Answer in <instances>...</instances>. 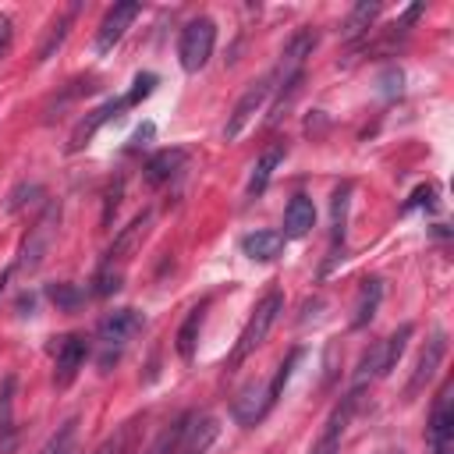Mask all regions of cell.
<instances>
[{
	"label": "cell",
	"instance_id": "1",
	"mask_svg": "<svg viewBox=\"0 0 454 454\" xmlns=\"http://www.w3.org/2000/svg\"><path fill=\"white\" fill-rule=\"evenodd\" d=\"M142 326H145V319H142L138 309H114L110 316H103L99 326H96V340H99V351H103L99 365L110 369V362H117V355L142 333Z\"/></svg>",
	"mask_w": 454,
	"mask_h": 454
},
{
	"label": "cell",
	"instance_id": "2",
	"mask_svg": "<svg viewBox=\"0 0 454 454\" xmlns=\"http://www.w3.org/2000/svg\"><path fill=\"white\" fill-rule=\"evenodd\" d=\"M280 312H284V294L280 291H266L262 301L252 309V316H248V323H245V330H241V337H238V344L231 351V362H227L231 369H238L270 337V330H273V323H277Z\"/></svg>",
	"mask_w": 454,
	"mask_h": 454
},
{
	"label": "cell",
	"instance_id": "3",
	"mask_svg": "<svg viewBox=\"0 0 454 454\" xmlns=\"http://www.w3.org/2000/svg\"><path fill=\"white\" fill-rule=\"evenodd\" d=\"M411 323H401L390 337H383V340H376L365 355H362V362H358V372H355V390H362L369 380H380V376H387L397 362H401V355H404V348H408V340H411Z\"/></svg>",
	"mask_w": 454,
	"mask_h": 454
},
{
	"label": "cell",
	"instance_id": "4",
	"mask_svg": "<svg viewBox=\"0 0 454 454\" xmlns=\"http://www.w3.org/2000/svg\"><path fill=\"white\" fill-rule=\"evenodd\" d=\"M213 46H216V25H213V18H192V21L181 28V39H177L181 67H184L188 74L202 71L206 60L213 57Z\"/></svg>",
	"mask_w": 454,
	"mask_h": 454
},
{
	"label": "cell",
	"instance_id": "5",
	"mask_svg": "<svg viewBox=\"0 0 454 454\" xmlns=\"http://www.w3.org/2000/svg\"><path fill=\"white\" fill-rule=\"evenodd\" d=\"M273 82H277V74L270 71V74H262L259 82H252V85L241 92V99L234 103V110H231V117H227V128H223V138H227V142H234V138L245 131V124H248L262 106H266L270 92L277 89Z\"/></svg>",
	"mask_w": 454,
	"mask_h": 454
},
{
	"label": "cell",
	"instance_id": "6",
	"mask_svg": "<svg viewBox=\"0 0 454 454\" xmlns=\"http://www.w3.org/2000/svg\"><path fill=\"white\" fill-rule=\"evenodd\" d=\"M450 390L454 387L447 383L429 411V426H426L429 454H454V397H450Z\"/></svg>",
	"mask_w": 454,
	"mask_h": 454
},
{
	"label": "cell",
	"instance_id": "7",
	"mask_svg": "<svg viewBox=\"0 0 454 454\" xmlns=\"http://www.w3.org/2000/svg\"><path fill=\"white\" fill-rule=\"evenodd\" d=\"M443 355H447V333L436 330V333L426 340V348H422V355H419V362H415V369H411V380H408V387H404V397H408V401L419 397V394L433 383V376H436Z\"/></svg>",
	"mask_w": 454,
	"mask_h": 454
},
{
	"label": "cell",
	"instance_id": "8",
	"mask_svg": "<svg viewBox=\"0 0 454 454\" xmlns=\"http://www.w3.org/2000/svg\"><path fill=\"white\" fill-rule=\"evenodd\" d=\"M142 14V4H114L106 14H103V21H99V28H96V53H110L121 39H124V32L131 28V21Z\"/></svg>",
	"mask_w": 454,
	"mask_h": 454
},
{
	"label": "cell",
	"instance_id": "9",
	"mask_svg": "<svg viewBox=\"0 0 454 454\" xmlns=\"http://www.w3.org/2000/svg\"><path fill=\"white\" fill-rule=\"evenodd\" d=\"M216 436H220V422L213 415L188 411L184 415V433H181V440H177V447L170 454H206Z\"/></svg>",
	"mask_w": 454,
	"mask_h": 454
},
{
	"label": "cell",
	"instance_id": "10",
	"mask_svg": "<svg viewBox=\"0 0 454 454\" xmlns=\"http://www.w3.org/2000/svg\"><path fill=\"white\" fill-rule=\"evenodd\" d=\"M85 355H89L85 337L67 333V337L57 344V358H53V383H57V387H67V383L78 376V369H82Z\"/></svg>",
	"mask_w": 454,
	"mask_h": 454
},
{
	"label": "cell",
	"instance_id": "11",
	"mask_svg": "<svg viewBox=\"0 0 454 454\" xmlns=\"http://www.w3.org/2000/svg\"><path fill=\"white\" fill-rule=\"evenodd\" d=\"M270 408H273V404H270V387L259 383V380L245 383V387L238 390L234 404H231V411H234V419H238L241 426H255Z\"/></svg>",
	"mask_w": 454,
	"mask_h": 454
},
{
	"label": "cell",
	"instance_id": "12",
	"mask_svg": "<svg viewBox=\"0 0 454 454\" xmlns=\"http://www.w3.org/2000/svg\"><path fill=\"white\" fill-rule=\"evenodd\" d=\"M149 220H153L149 213H138V216H135V220H131L117 238H114V245L106 248V259H103V262L121 270V262H124V259H131V252H135V248L142 245V238L149 234Z\"/></svg>",
	"mask_w": 454,
	"mask_h": 454
},
{
	"label": "cell",
	"instance_id": "13",
	"mask_svg": "<svg viewBox=\"0 0 454 454\" xmlns=\"http://www.w3.org/2000/svg\"><path fill=\"white\" fill-rule=\"evenodd\" d=\"M53 234H57V209H46V216H43V220L32 227V234L25 238V248H21V266L35 270V266L43 262V255H46V248H50Z\"/></svg>",
	"mask_w": 454,
	"mask_h": 454
},
{
	"label": "cell",
	"instance_id": "14",
	"mask_svg": "<svg viewBox=\"0 0 454 454\" xmlns=\"http://www.w3.org/2000/svg\"><path fill=\"white\" fill-rule=\"evenodd\" d=\"M355 401H358V390H351V394L344 397V404L333 408V415L326 419V429H323L319 443L312 447V454H337V450H340V436H344V426H348V419H351Z\"/></svg>",
	"mask_w": 454,
	"mask_h": 454
},
{
	"label": "cell",
	"instance_id": "15",
	"mask_svg": "<svg viewBox=\"0 0 454 454\" xmlns=\"http://www.w3.org/2000/svg\"><path fill=\"white\" fill-rule=\"evenodd\" d=\"M124 106H128V103H124V96H121V99H106L103 106H96L92 114H85V121H78V128L71 131V149L89 145V138H92V135H96L110 117H117Z\"/></svg>",
	"mask_w": 454,
	"mask_h": 454
},
{
	"label": "cell",
	"instance_id": "16",
	"mask_svg": "<svg viewBox=\"0 0 454 454\" xmlns=\"http://www.w3.org/2000/svg\"><path fill=\"white\" fill-rule=\"evenodd\" d=\"M184 160H188V156H184V149H160V153H153V156L145 160V167H142L145 184H153V188L167 184V181L181 170V163H184Z\"/></svg>",
	"mask_w": 454,
	"mask_h": 454
},
{
	"label": "cell",
	"instance_id": "17",
	"mask_svg": "<svg viewBox=\"0 0 454 454\" xmlns=\"http://www.w3.org/2000/svg\"><path fill=\"white\" fill-rule=\"evenodd\" d=\"M312 223H316V206H312V199L309 195H294L291 202H287V209H284V241L291 238H305L309 231H312Z\"/></svg>",
	"mask_w": 454,
	"mask_h": 454
},
{
	"label": "cell",
	"instance_id": "18",
	"mask_svg": "<svg viewBox=\"0 0 454 454\" xmlns=\"http://www.w3.org/2000/svg\"><path fill=\"white\" fill-rule=\"evenodd\" d=\"M284 153H287V145H284V142H273V145H270V149L259 156V163L252 167V174H248V184H245V195H248V199L262 195V188L270 184V177H273L277 163L284 160Z\"/></svg>",
	"mask_w": 454,
	"mask_h": 454
},
{
	"label": "cell",
	"instance_id": "19",
	"mask_svg": "<svg viewBox=\"0 0 454 454\" xmlns=\"http://www.w3.org/2000/svg\"><path fill=\"white\" fill-rule=\"evenodd\" d=\"M241 252L255 262H270L284 252V234L280 231H252L241 238Z\"/></svg>",
	"mask_w": 454,
	"mask_h": 454
},
{
	"label": "cell",
	"instance_id": "20",
	"mask_svg": "<svg viewBox=\"0 0 454 454\" xmlns=\"http://www.w3.org/2000/svg\"><path fill=\"white\" fill-rule=\"evenodd\" d=\"M14 376H4L0 383V454L14 450Z\"/></svg>",
	"mask_w": 454,
	"mask_h": 454
},
{
	"label": "cell",
	"instance_id": "21",
	"mask_svg": "<svg viewBox=\"0 0 454 454\" xmlns=\"http://www.w3.org/2000/svg\"><path fill=\"white\" fill-rule=\"evenodd\" d=\"M380 298H383V280L380 277H369L362 280V291H358V301H355V316H351V326H365L376 309H380Z\"/></svg>",
	"mask_w": 454,
	"mask_h": 454
},
{
	"label": "cell",
	"instance_id": "22",
	"mask_svg": "<svg viewBox=\"0 0 454 454\" xmlns=\"http://www.w3.org/2000/svg\"><path fill=\"white\" fill-rule=\"evenodd\" d=\"M202 319H206V301L195 305V309L184 316V323H181V330H177V337H174L181 358H192V355H195V344H199V333H202Z\"/></svg>",
	"mask_w": 454,
	"mask_h": 454
},
{
	"label": "cell",
	"instance_id": "23",
	"mask_svg": "<svg viewBox=\"0 0 454 454\" xmlns=\"http://www.w3.org/2000/svg\"><path fill=\"white\" fill-rule=\"evenodd\" d=\"M376 14H380V4H376V0H362V4H355L351 14H348L344 25H340V35H344V39H358V35L376 21Z\"/></svg>",
	"mask_w": 454,
	"mask_h": 454
},
{
	"label": "cell",
	"instance_id": "24",
	"mask_svg": "<svg viewBox=\"0 0 454 454\" xmlns=\"http://www.w3.org/2000/svg\"><path fill=\"white\" fill-rule=\"evenodd\" d=\"M74 11H78V7L71 4L60 18H53V21H50V32H46V39H43V46H39V57H35L39 64H43V60H50V57H53V50H60V43L67 39V28H71V21H74Z\"/></svg>",
	"mask_w": 454,
	"mask_h": 454
},
{
	"label": "cell",
	"instance_id": "25",
	"mask_svg": "<svg viewBox=\"0 0 454 454\" xmlns=\"http://www.w3.org/2000/svg\"><path fill=\"white\" fill-rule=\"evenodd\" d=\"M74 433H78V422L67 419V422L50 436V443H46L39 454H74Z\"/></svg>",
	"mask_w": 454,
	"mask_h": 454
},
{
	"label": "cell",
	"instance_id": "26",
	"mask_svg": "<svg viewBox=\"0 0 454 454\" xmlns=\"http://www.w3.org/2000/svg\"><path fill=\"white\" fill-rule=\"evenodd\" d=\"M298 358H301V348H294V351H291V355H287V358L277 365V376L266 383V387H270V404H277V397L284 394V387H287V380H291V369L298 365Z\"/></svg>",
	"mask_w": 454,
	"mask_h": 454
},
{
	"label": "cell",
	"instance_id": "27",
	"mask_svg": "<svg viewBox=\"0 0 454 454\" xmlns=\"http://www.w3.org/2000/svg\"><path fill=\"white\" fill-rule=\"evenodd\" d=\"M117 287H121V270L103 262V266L96 270V277H92V294H96V298H106V294H114Z\"/></svg>",
	"mask_w": 454,
	"mask_h": 454
},
{
	"label": "cell",
	"instance_id": "28",
	"mask_svg": "<svg viewBox=\"0 0 454 454\" xmlns=\"http://www.w3.org/2000/svg\"><path fill=\"white\" fill-rule=\"evenodd\" d=\"M50 301H53L57 309H64V312H74V309L85 301V294H82L74 284H53V287H50Z\"/></svg>",
	"mask_w": 454,
	"mask_h": 454
},
{
	"label": "cell",
	"instance_id": "29",
	"mask_svg": "<svg viewBox=\"0 0 454 454\" xmlns=\"http://www.w3.org/2000/svg\"><path fill=\"white\" fill-rule=\"evenodd\" d=\"M156 82H160V78H156V74H149V71H145V74H138V78L131 82V92L124 96V103H128V106L142 103V99H145V96H149V92L156 89Z\"/></svg>",
	"mask_w": 454,
	"mask_h": 454
},
{
	"label": "cell",
	"instance_id": "30",
	"mask_svg": "<svg viewBox=\"0 0 454 454\" xmlns=\"http://www.w3.org/2000/svg\"><path fill=\"white\" fill-rule=\"evenodd\" d=\"M11 35H14V25H11L7 14H0V57L11 50Z\"/></svg>",
	"mask_w": 454,
	"mask_h": 454
},
{
	"label": "cell",
	"instance_id": "31",
	"mask_svg": "<svg viewBox=\"0 0 454 454\" xmlns=\"http://www.w3.org/2000/svg\"><path fill=\"white\" fill-rule=\"evenodd\" d=\"M7 277H11V270H4V273H0V291H4V284H7Z\"/></svg>",
	"mask_w": 454,
	"mask_h": 454
},
{
	"label": "cell",
	"instance_id": "32",
	"mask_svg": "<svg viewBox=\"0 0 454 454\" xmlns=\"http://www.w3.org/2000/svg\"><path fill=\"white\" fill-rule=\"evenodd\" d=\"M394 454H404V450H394Z\"/></svg>",
	"mask_w": 454,
	"mask_h": 454
}]
</instances>
